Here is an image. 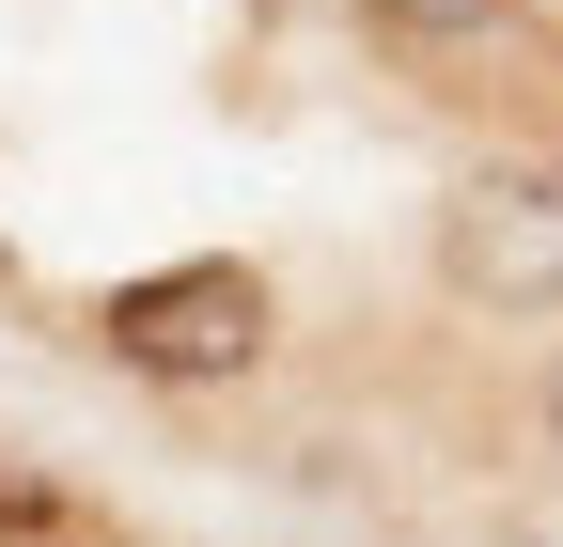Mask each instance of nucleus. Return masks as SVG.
<instances>
[{"mask_svg": "<svg viewBox=\"0 0 563 547\" xmlns=\"http://www.w3.org/2000/svg\"><path fill=\"white\" fill-rule=\"evenodd\" d=\"M548 172H563V157H548Z\"/></svg>", "mask_w": 563, "mask_h": 547, "instance_id": "0eeeda50", "label": "nucleus"}, {"mask_svg": "<svg viewBox=\"0 0 563 547\" xmlns=\"http://www.w3.org/2000/svg\"><path fill=\"white\" fill-rule=\"evenodd\" d=\"M95 360L141 391H251L282 360V282L251 250H188V266H141V282L95 298Z\"/></svg>", "mask_w": 563, "mask_h": 547, "instance_id": "f257e3e1", "label": "nucleus"}, {"mask_svg": "<svg viewBox=\"0 0 563 547\" xmlns=\"http://www.w3.org/2000/svg\"><path fill=\"white\" fill-rule=\"evenodd\" d=\"M361 32L407 63V79H485V63L532 47V0H361Z\"/></svg>", "mask_w": 563, "mask_h": 547, "instance_id": "7ed1b4c3", "label": "nucleus"}, {"mask_svg": "<svg viewBox=\"0 0 563 547\" xmlns=\"http://www.w3.org/2000/svg\"><path fill=\"white\" fill-rule=\"evenodd\" d=\"M548 438H563V360H548Z\"/></svg>", "mask_w": 563, "mask_h": 547, "instance_id": "39448f33", "label": "nucleus"}, {"mask_svg": "<svg viewBox=\"0 0 563 547\" xmlns=\"http://www.w3.org/2000/svg\"><path fill=\"white\" fill-rule=\"evenodd\" d=\"M439 298L485 328H548L563 313V172L548 157H485L439 203Z\"/></svg>", "mask_w": 563, "mask_h": 547, "instance_id": "f03ea898", "label": "nucleus"}, {"mask_svg": "<svg viewBox=\"0 0 563 547\" xmlns=\"http://www.w3.org/2000/svg\"><path fill=\"white\" fill-rule=\"evenodd\" d=\"M63 532H95V501L32 454H0V547H63Z\"/></svg>", "mask_w": 563, "mask_h": 547, "instance_id": "20e7f679", "label": "nucleus"}, {"mask_svg": "<svg viewBox=\"0 0 563 547\" xmlns=\"http://www.w3.org/2000/svg\"><path fill=\"white\" fill-rule=\"evenodd\" d=\"M63 547H110V532H63Z\"/></svg>", "mask_w": 563, "mask_h": 547, "instance_id": "423d86ee", "label": "nucleus"}]
</instances>
